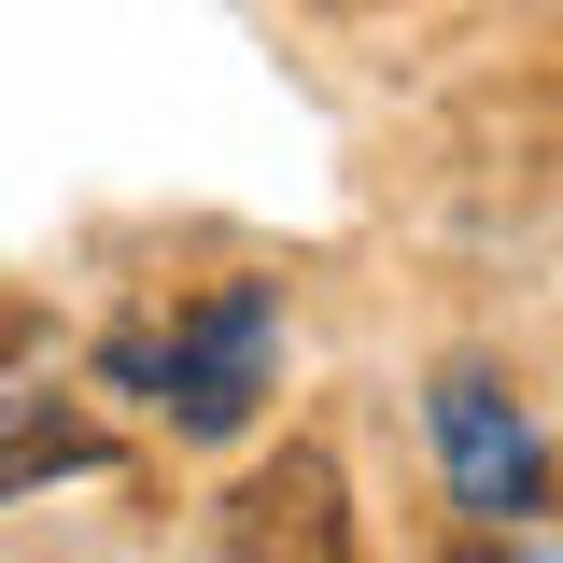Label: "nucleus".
Instances as JSON below:
<instances>
[{
    "label": "nucleus",
    "mask_w": 563,
    "mask_h": 563,
    "mask_svg": "<svg viewBox=\"0 0 563 563\" xmlns=\"http://www.w3.org/2000/svg\"><path fill=\"white\" fill-rule=\"evenodd\" d=\"M268 339H282L268 282H225V296H198L184 324L113 339V380H141L184 437H240V422H254V395H268Z\"/></svg>",
    "instance_id": "nucleus-1"
},
{
    "label": "nucleus",
    "mask_w": 563,
    "mask_h": 563,
    "mask_svg": "<svg viewBox=\"0 0 563 563\" xmlns=\"http://www.w3.org/2000/svg\"><path fill=\"white\" fill-rule=\"evenodd\" d=\"M70 465H99V422H70V409H0V493L70 479Z\"/></svg>",
    "instance_id": "nucleus-4"
},
{
    "label": "nucleus",
    "mask_w": 563,
    "mask_h": 563,
    "mask_svg": "<svg viewBox=\"0 0 563 563\" xmlns=\"http://www.w3.org/2000/svg\"><path fill=\"white\" fill-rule=\"evenodd\" d=\"M0 352H14V310H0Z\"/></svg>",
    "instance_id": "nucleus-5"
},
{
    "label": "nucleus",
    "mask_w": 563,
    "mask_h": 563,
    "mask_svg": "<svg viewBox=\"0 0 563 563\" xmlns=\"http://www.w3.org/2000/svg\"><path fill=\"white\" fill-rule=\"evenodd\" d=\"M225 563H352V493L310 437H282L268 465L225 493Z\"/></svg>",
    "instance_id": "nucleus-2"
},
{
    "label": "nucleus",
    "mask_w": 563,
    "mask_h": 563,
    "mask_svg": "<svg viewBox=\"0 0 563 563\" xmlns=\"http://www.w3.org/2000/svg\"><path fill=\"white\" fill-rule=\"evenodd\" d=\"M437 451H451V493H465L479 521H521L536 479H550V465H536V422L493 395V366H451V380H437Z\"/></svg>",
    "instance_id": "nucleus-3"
}]
</instances>
